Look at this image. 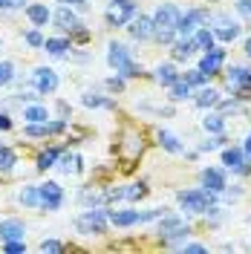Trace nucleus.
<instances>
[{
    "label": "nucleus",
    "instance_id": "obj_17",
    "mask_svg": "<svg viewBox=\"0 0 251 254\" xmlns=\"http://www.w3.org/2000/svg\"><path fill=\"white\" fill-rule=\"evenodd\" d=\"M26 17L32 20V26L41 29V26H47L49 20H52V12H49L44 3H29V6H26Z\"/></svg>",
    "mask_w": 251,
    "mask_h": 254
},
{
    "label": "nucleus",
    "instance_id": "obj_3",
    "mask_svg": "<svg viewBox=\"0 0 251 254\" xmlns=\"http://www.w3.org/2000/svg\"><path fill=\"white\" fill-rule=\"evenodd\" d=\"M136 12H139V9H136V0H110L104 17H107L110 26H127V23L136 17Z\"/></svg>",
    "mask_w": 251,
    "mask_h": 254
},
{
    "label": "nucleus",
    "instance_id": "obj_46",
    "mask_svg": "<svg viewBox=\"0 0 251 254\" xmlns=\"http://www.w3.org/2000/svg\"><path fill=\"white\" fill-rule=\"evenodd\" d=\"M58 3H63V6H75V9H81V12H87V9H90V3H87V0H58Z\"/></svg>",
    "mask_w": 251,
    "mask_h": 254
},
{
    "label": "nucleus",
    "instance_id": "obj_33",
    "mask_svg": "<svg viewBox=\"0 0 251 254\" xmlns=\"http://www.w3.org/2000/svg\"><path fill=\"white\" fill-rule=\"evenodd\" d=\"M78 199H81V205L93 208V205H101V202H104V193H101V190H93V188H84L78 193Z\"/></svg>",
    "mask_w": 251,
    "mask_h": 254
},
{
    "label": "nucleus",
    "instance_id": "obj_43",
    "mask_svg": "<svg viewBox=\"0 0 251 254\" xmlns=\"http://www.w3.org/2000/svg\"><path fill=\"white\" fill-rule=\"evenodd\" d=\"M41 252H52V254H58V252H63V243H58V240H44L41 246H38Z\"/></svg>",
    "mask_w": 251,
    "mask_h": 254
},
{
    "label": "nucleus",
    "instance_id": "obj_15",
    "mask_svg": "<svg viewBox=\"0 0 251 254\" xmlns=\"http://www.w3.org/2000/svg\"><path fill=\"white\" fill-rule=\"evenodd\" d=\"M127 61H130V49L125 44H119V41H110V47H107V64L119 72Z\"/></svg>",
    "mask_w": 251,
    "mask_h": 254
},
{
    "label": "nucleus",
    "instance_id": "obj_25",
    "mask_svg": "<svg viewBox=\"0 0 251 254\" xmlns=\"http://www.w3.org/2000/svg\"><path fill=\"white\" fill-rule=\"evenodd\" d=\"M17 202L26 208H38L41 205V188L38 185H23L20 193H17Z\"/></svg>",
    "mask_w": 251,
    "mask_h": 254
},
{
    "label": "nucleus",
    "instance_id": "obj_13",
    "mask_svg": "<svg viewBox=\"0 0 251 254\" xmlns=\"http://www.w3.org/2000/svg\"><path fill=\"white\" fill-rule=\"evenodd\" d=\"M179 9L173 3H159L156 12H153V26H173L176 29V20H179Z\"/></svg>",
    "mask_w": 251,
    "mask_h": 254
},
{
    "label": "nucleus",
    "instance_id": "obj_10",
    "mask_svg": "<svg viewBox=\"0 0 251 254\" xmlns=\"http://www.w3.org/2000/svg\"><path fill=\"white\" fill-rule=\"evenodd\" d=\"M52 23L58 26L61 32H75V29H81V20H78V15L72 12V6H58V12L52 15Z\"/></svg>",
    "mask_w": 251,
    "mask_h": 254
},
{
    "label": "nucleus",
    "instance_id": "obj_50",
    "mask_svg": "<svg viewBox=\"0 0 251 254\" xmlns=\"http://www.w3.org/2000/svg\"><path fill=\"white\" fill-rule=\"evenodd\" d=\"M0 9H15V3L12 0H0Z\"/></svg>",
    "mask_w": 251,
    "mask_h": 254
},
{
    "label": "nucleus",
    "instance_id": "obj_38",
    "mask_svg": "<svg viewBox=\"0 0 251 254\" xmlns=\"http://www.w3.org/2000/svg\"><path fill=\"white\" fill-rule=\"evenodd\" d=\"M81 101H84V107H113L110 98H104V95H98V93H87Z\"/></svg>",
    "mask_w": 251,
    "mask_h": 254
},
{
    "label": "nucleus",
    "instance_id": "obj_51",
    "mask_svg": "<svg viewBox=\"0 0 251 254\" xmlns=\"http://www.w3.org/2000/svg\"><path fill=\"white\" fill-rule=\"evenodd\" d=\"M246 55H249V58H251V38H249V41H246Z\"/></svg>",
    "mask_w": 251,
    "mask_h": 254
},
{
    "label": "nucleus",
    "instance_id": "obj_31",
    "mask_svg": "<svg viewBox=\"0 0 251 254\" xmlns=\"http://www.w3.org/2000/svg\"><path fill=\"white\" fill-rule=\"evenodd\" d=\"M15 165H17V153L12 147H3L0 144V174H9Z\"/></svg>",
    "mask_w": 251,
    "mask_h": 254
},
{
    "label": "nucleus",
    "instance_id": "obj_1",
    "mask_svg": "<svg viewBox=\"0 0 251 254\" xmlns=\"http://www.w3.org/2000/svg\"><path fill=\"white\" fill-rule=\"evenodd\" d=\"M75 228H78V234H84V237L104 234L107 231V208L93 205V208H87V211H81L78 220H75Z\"/></svg>",
    "mask_w": 251,
    "mask_h": 254
},
{
    "label": "nucleus",
    "instance_id": "obj_21",
    "mask_svg": "<svg viewBox=\"0 0 251 254\" xmlns=\"http://www.w3.org/2000/svg\"><path fill=\"white\" fill-rule=\"evenodd\" d=\"M41 49L49 52L52 58H61V55H66V49H72V41H69V38H47Z\"/></svg>",
    "mask_w": 251,
    "mask_h": 254
},
{
    "label": "nucleus",
    "instance_id": "obj_12",
    "mask_svg": "<svg viewBox=\"0 0 251 254\" xmlns=\"http://www.w3.org/2000/svg\"><path fill=\"white\" fill-rule=\"evenodd\" d=\"M202 188L211 190V193H222V190L228 188L225 171H220V168H205L202 171Z\"/></svg>",
    "mask_w": 251,
    "mask_h": 254
},
{
    "label": "nucleus",
    "instance_id": "obj_18",
    "mask_svg": "<svg viewBox=\"0 0 251 254\" xmlns=\"http://www.w3.org/2000/svg\"><path fill=\"white\" fill-rule=\"evenodd\" d=\"M26 225L20 220H3L0 222V240H23Z\"/></svg>",
    "mask_w": 251,
    "mask_h": 254
},
{
    "label": "nucleus",
    "instance_id": "obj_39",
    "mask_svg": "<svg viewBox=\"0 0 251 254\" xmlns=\"http://www.w3.org/2000/svg\"><path fill=\"white\" fill-rule=\"evenodd\" d=\"M147 193V188H144V182H133V185H127L125 188V199H130V202H136V199H141Z\"/></svg>",
    "mask_w": 251,
    "mask_h": 254
},
{
    "label": "nucleus",
    "instance_id": "obj_27",
    "mask_svg": "<svg viewBox=\"0 0 251 254\" xmlns=\"http://www.w3.org/2000/svg\"><path fill=\"white\" fill-rule=\"evenodd\" d=\"M156 81L162 84V87H165V90H168L173 81H179V72H176V66H173V64H159V66H156Z\"/></svg>",
    "mask_w": 251,
    "mask_h": 254
},
{
    "label": "nucleus",
    "instance_id": "obj_4",
    "mask_svg": "<svg viewBox=\"0 0 251 254\" xmlns=\"http://www.w3.org/2000/svg\"><path fill=\"white\" fill-rule=\"evenodd\" d=\"M225 84H228V90L237 93V98H249V93H251V69L249 66H231V69H225Z\"/></svg>",
    "mask_w": 251,
    "mask_h": 254
},
{
    "label": "nucleus",
    "instance_id": "obj_44",
    "mask_svg": "<svg viewBox=\"0 0 251 254\" xmlns=\"http://www.w3.org/2000/svg\"><path fill=\"white\" fill-rule=\"evenodd\" d=\"M182 252H190V254H205L208 246H199V243H182Z\"/></svg>",
    "mask_w": 251,
    "mask_h": 254
},
{
    "label": "nucleus",
    "instance_id": "obj_42",
    "mask_svg": "<svg viewBox=\"0 0 251 254\" xmlns=\"http://www.w3.org/2000/svg\"><path fill=\"white\" fill-rule=\"evenodd\" d=\"M162 214H168L165 208H147V211H139V222H150V220H159Z\"/></svg>",
    "mask_w": 251,
    "mask_h": 254
},
{
    "label": "nucleus",
    "instance_id": "obj_37",
    "mask_svg": "<svg viewBox=\"0 0 251 254\" xmlns=\"http://www.w3.org/2000/svg\"><path fill=\"white\" fill-rule=\"evenodd\" d=\"M12 81H15V64L0 61V87H9Z\"/></svg>",
    "mask_w": 251,
    "mask_h": 254
},
{
    "label": "nucleus",
    "instance_id": "obj_29",
    "mask_svg": "<svg viewBox=\"0 0 251 254\" xmlns=\"http://www.w3.org/2000/svg\"><path fill=\"white\" fill-rule=\"evenodd\" d=\"M190 95L193 93H190L188 84L182 81V75H179V81H173L171 87H168V98H171V101H188Z\"/></svg>",
    "mask_w": 251,
    "mask_h": 254
},
{
    "label": "nucleus",
    "instance_id": "obj_49",
    "mask_svg": "<svg viewBox=\"0 0 251 254\" xmlns=\"http://www.w3.org/2000/svg\"><path fill=\"white\" fill-rule=\"evenodd\" d=\"M9 127H12V119L6 113H0V130H9Z\"/></svg>",
    "mask_w": 251,
    "mask_h": 254
},
{
    "label": "nucleus",
    "instance_id": "obj_26",
    "mask_svg": "<svg viewBox=\"0 0 251 254\" xmlns=\"http://www.w3.org/2000/svg\"><path fill=\"white\" fill-rule=\"evenodd\" d=\"M202 127H205V133L220 136V133H225V116L222 113H208L202 119Z\"/></svg>",
    "mask_w": 251,
    "mask_h": 254
},
{
    "label": "nucleus",
    "instance_id": "obj_9",
    "mask_svg": "<svg viewBox=\"0 0 251 254\" xmlns=\"http://www.w3.org/2000/svg\"><path fill=\"white\" fill-rule=\"evenodd\" d=\"M222 64H225V49H220V47H211L208 52H202V61H199V69H202L205 75L211 78V75H220Z\"/></svg>",
    "mask_w": 251,
    "mask_h": 254
},
{
    "label": "nucleus",
    "instance_id": "obj_5",
    "mask_svg": "<svg viewBox=\"0 0 251 254\" xmlns=\"http://www.w3.org/2000/svg\"><path fill=\"white\" fill-rule=\"evenodd\" d=\"M205 20H208L205 9H188L185 15H179V20H176V38H190Z\"/></svg>",
    "mask_w": 251,
    "mask_h": 254
},
{
    "label": "nucleus",
    "instance_id": "obj_47",
    "mask_svg": "<svg viewBox=\"0 0 251 254\" xmlns=\"http://www.w3.org/2000/svg\"><path fill=\"white\" fill-rule=\"evenodd\" d=\"M107 87H110V90H125V78H122V75H119V78H110Z\"/></svg>",
    "mask_w": 251,
    "mask_h": 254
},
{
    "label": "nucleus",
    "instance_id": "obj_11",
    "mask_svg": "<svg viewBox=\"0 0 251 254\" xmlns=\"http://www.w3.org/2000/svg\"><path fill=\"white\" fill-rule=\"evenodd\" d=\"M127 32H130L133 41H147V38H153V17H147V15L133 17L130 26H127Z\"/></svg>",
    "mask_w": 251,
    "mask_h": 254
},
{
    "label": "nucleus",
    "instance_id": "obj_8",
    "mask_svg": "<svg viewBox=\"0 0 251 254\" xmlns=\"http://www.w3.org/2000/svg\"><path fill=\"white\" fill-rule=\"evenodd\" d=\"M38 188H41V208L44 211H58L63 205V188L58 182H44Z\"/></svg>",
    "mask_w": 251,
    "mask_h": 254
},
{
    "label": "nucleus",
    "instance_id": "obj_7",
    "mask_svg": "<svg viewBox=\"0 0 251 254\" xmlns=\"http://www.w3.org/2000/svg\"><path fill=\"white\" fill-rule=\"evenodd\" d=\"M32 84H35V90L41 95H52L58 90V72L52 69V66H38L35 72H32Z\"/></svg>",
    "mask_w": 251,
    "mask_h": 254
},
{
    "label": "nucleus",
    "instance_id": "obj_40",
    "mask_svg": "<svg viewBox=\"0 0 251 254\" xmlns=\"http://www.w3.org/2000/svg\"><path fill=\"white\" fill-rule=\"evenodd\" d=\"M23 41H26L29 47L41 49V47H44V41H47V38H44V35H41V29L35 26V29H29V32H26V35H23Z\"/></svg>",
    "mask_w": 251,
    "mask_h": 254
},
{
    "label": "nucleus",
    "instance_id": "obj_52",
    "mask_svg": "<svg viewBox=\"0 0 251 254\" xmlns=\"http://www.w3.org/2000/svg\"><path fill=\"white\" fill-rule=\"evenodd\" d=\"M249 222H251V217H249Z\"/></svg>",
    "mask_w": 251,
    "mask_h": 254
},
{
    "label": "nucleus",
    "instance_id": "obj_2",
    "mask_svg": "<svg viewBox=\"0 0 251 254\" xmlns=\"http://www.w3.org/2000/svg\"><path fill=\"white\" fill-rule=\"evenodd\" d=\"M179 205L182 211H188V214H205L208 205H211V199H214V193L205 188H190V190H179Z\"/></svg>",
    "mask_w": 251,
    "mask_h": 254
},
{
    "label": "nucleus",
    "instance_id": "obj_30",
    "mask_svg": "<svg viewBox=\"0 0 251 254\" xmlns=\"http://www.w3.org/2000/svg\"><path fill=\"white\" fill-rule=\"evenodd\" d=\"M23 119H26L29 125H35V122H47L49 110L44 107V104H29V107H23Z\"/></svg>",
    "mask_w": 251,
    "mask_h": 254
},
{
    "label": "nucleus",
    "instance_id": "obj_24",
    "mask_svg": "<svg viewBox=\"0 0 251 254\" xmlns=\"http://www.w3.org/2000/svg\"><path fill=\"white\" fill-rule=\"evenodd\" d=\"M159 237H162V243H165V246H179V243H185V240L190 237V228H188V225H182V222H179L176 228H171V231H165V234H159Z\"/></svg>",
    "mask_w": 251,
    "mask_h": 254
},
{
    "label": "nucleus",
    "instance_id": "obj_14",
    "mask_svg": "<svg viewBox=\"0 0 251 254\" xmlns=\"http://www.w3.org/2000/svg\"><path fill=\"white\" fill-rule=\"evenodd\" d=\"M246 153H243V147H222V165L228 168V171H234V174H243L246 171Z\"/></svg>",
    "mask_w": 251,
    "mask_h": 254
},
{
    "label": "nucleus",
    "instance_id": "obj_36",
    "mask_svg": "<svg viewBox=\"0 0 251 254\" xmlns=\"http://www.w3.org/2000/svg\"><path fill=\"white\" fill-rule=\"evenodd\" d=\"M153 38L159 44H173L176 41V29L173 26H153Z\"/></svg>",
    "mask_w": 251,
    "mask_h": 254
},
{
    "label": "nucleus",
    "instance_id": "obj_28",
    "mask_svg": "<svg viewBox=\"0 0 251 254\" xmlns=\"http://www.w3.org/2000/svg\"><path fill=\"white\" fill-rule=\"evenodd\" d=\"M159 144H162L168 153H185V144L179 142L171 130H159Z\"/></svg>",
    "mask_w": 251,
    "mask_h": 254
},
{
    "label": "nucleus",
    "instance_id": "obj_32",
    "mask_svg": "<svg viewBox=\"0 0 251 254\" xmlns=\"http://www.w3.org/2000/svg\"><path fill=\"white\" fill-rule=\"evenodd\" d=\"M58 153H61V147H49V150H44V153L38 156V171H49V168H55Z\"/></svg>",
    "mask_w": 251,
    "mask_h": 254
},
{
    "label": "nucleus",
    "instance_id": "obj_41",
    "mask_svg": "<svg viewBox=\"0 0 251 254\" xmlns=\"http://www.w3.org/2000/svg\"><path fill=\"white\" fill-rule=\"evenodd\" d=\"M3 252L23 254V252H26V243H23V240H3Z\"/></svg>",
    "mask_w": 251,
    "mask_h": 254
},
{
    "label": "nucleus",
    "instance_id": "obj_48",
    "mask_svg": "<svg viewBox=\"0 0 251 254\" xmlns=\"http://www.w3.org/2000/svg\"><path fill=\"white\" fill-rule=\"evenodd\" d=\"M243 153H246V159L251 162V133L246 136V142H243Z\"/></svg>",
    "mask_w": 251,
    "mask_h": 254
},
{
    "label": "nucleus",
    "instance_id": "obj_45",
    "mask_svg": "<svg viewBox=\"0 0 251 254\" xmlns=\"http://www.w3.org/2000/svg\"><path fill=\"white\" fill-rule=\"evenodd\" d=\"M237 12L243 17H251V0H237Z\"/></svg>",
    "mask_w": 251,
    "mask_h": 254
},
{
    "label": "nucleus",
    "instance_id": "obj_35",
    "mask_svg": "<svg viewBox=\"0 0 251 254\" xmlns=\"http://www.w3.org/2000/svg\"><path fill=\"white\" fill-rule=\"evenodd\" d=\"M47 122H49V119H47ZM47 122H35V125H29V122H26V127H23V136H29V139H44V136H49Z\"/></svg>",
    "mask_w": 251,
    "mask_h": 254
},
{
    "label": "nucleus",
    "instance_id": "obj_6",
    "mask_svg": "<svg viewBox=\"0 0 251 254\" xmlns=\"http://www.w3.org/2000/svg\"><path fill=\"white\" fill-rule=\"evenodd\" d=\"M211 20L217 23L211 32H214V38H217V41H222V44H231V41H237V38H240V32H243V26H240L237 20H231L228 15H211Z\"/></svg>",
    "mask_w": 251,
    "mask_h": 254
},
{
    "label": "nucleus",
    "instance_id": "obj_22",
    "mask_svg": "<svg viewBox=\"0 0 251 254\" xmlns=\"http://www.w3.org/2000/svg\"><path fill=\"white\" fill-rule=\"evenodd\" d=\"M193 104H196L199 110H211V107H217V104H220V93H217V90H211V87H202L199 93L193 95Z\"/></svg>",
    "mask_w": 251,
    "mask_h": 254
},
{
    "label": "nucleus",
    "instance_id": "obj_23",
    "mask_svg": "<svg viewBox=\"0 0 251 254\" xmlns=\"http://www.w3.org/2000/svg\"><path fill=\"white\" fill-rule=\"evenodd\" d=\"M55 168H58V171H61V174H78L81 171V159L75 156V153H69V150H66V153H58V162H55Z\"/></svg>",
    "mask_w": 251,
    "mask_h": 254
},
{
    "label": "nucleus",
    "instance_id": "obj_19",
    "mask_svg": "<svg viewBox=\"0 0 251 254\" xmlns=\"http://www.w3.org/2000/svg\"><path fill=\"white\" fill-rule=\"evenodd\" d=\"M190 41H193V47L199 49V52H208L211 47H217V38H214V32L208 29V26H199L190 35Z\"/></svg>",
    "mask_w": 251,
    "mask_h": 254
},
{
    "label": "nucleus",
    "instance_id": "obj_34",
    "mask_svg": "<svg viewBox=\"0 0 251 254\" xmlns=\"http://www.w3.org/2000/svg\"><path fill=\"white\" fill-rule=\"evenodd\" d=\"M182 81H185V84H188L190 90H193V87H205V81H208V75H205L202 69L196 66V69H185V75H182Z\"/></svg>",
    "mask_w": 251,
    "mask_h": 254
},
{
    "label": "nucleus",
    "instance_id": "obj_20",
    "mask_svg": "<svg viewBox=\"0 0 251 254\" xmlns=\"http://www.w3.org/2000/svg\"><path fill=\"white\" fill-rule=\"evenodd\" d=\"M193 52H196V47H193V41H190V38H179V41H173V44H171L173 61H188Z\"/></svg>",
    "mask_w": 251,
    "mask_h": 254
},
{
    "label": "nucleus",
    "instance_id": "obj_16",
    "mask_svg": "<svg viewBox=\"0 0 251 254\" xmlns=\"http://www.w3.org/2000/svg\"><path fill=\"white\" fill-rule=\"evenodd\" d=\"M107 222L116 225V228H130V225H136L139 222V211H107Z\"/></svg>",
    "mask_w": 251,
    "mask_h": 254
}]
</instances>
